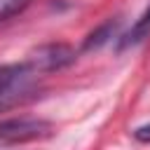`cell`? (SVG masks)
I'll return each instance as SVG.
<instances>
[{
  "label": "cell",
  "mask_w": 150,
  "mask_h": 150,
  "mask_svg": "<svg viewBox=\"0 0 150 150\" xmlns=\"http://www.w3.org/2000/svg\"><path fill=\"white\" fill-rule=\"evenodd\" d=\"M117 26H120V23H117V21H112V19H110V21H105V23H101L96 30H91V33L87 35V40H84V47H82V49H84V52H91V49L103 47V45L115 35Z\"/></svg>",
  "instance_id": "277c9868"
},
{
  "label": "cell",
  "mask_w": 150,
  "mask_h": 150,
  "mask_svg": "<svg viewBox=\"0 0 150 150\" xmlns=\"http://www.w3.org/2000/svg\"><path fill=\"white\" fill-rule=\"evenodd\" d=\"M30 98H35V94H33V89H30V87H28V89L0 91V112H2V110L14 108V105H19V103H26V101H30Z\"/></svg>",
  "instance_id": "5b68a950"
},
{
  "label": "cell",
  "mask_w": 150,
  "mask_h": 150,
  "mask_svg": "<svg viewBox=\"0 0 150 150\" xmlns=\"http://www.w3.org/2000/svg\"><path fill=\"white\" fill-rule=\"evenodd\" d=\"M145 38H150V5H148V7H145V12L136 19V23L131 26V30L122 38L120 47H122V49H124V47H134V45L143 42Z\"/></svg>",
  "instance_id": "3957f363"
},
{
  "label": "cell",
  "mask_w": 150,
  "mask_h": 150,
  "mask_svg": "<svg viewBox=\"0 0 150 150\" xmlns=\"http://www.w3.org/2000/svg\"><path fill=\"white\" fill-rule=\"evenodd\" d=\"M28 5V0H0V21L14 16L16 12H21Z\"/></svg>",
  "instance_id": "8992f818"
},
{
  "label": "cell",
  "mask_w": 150,
  "mask_h": 150,
  "mask_svg": "<svg viewBox=\"0 0 150 150\" xmlns=\"http://www.w3.org/2000/svg\"><path fill=\"white\" fill-rule=\"evenodd\" d=\"M75 61V49L70 45L63 42H49V45H40L38 49H33L26 59L28 68L40 75V73H54L61 68H68Z\"/></svg>",
  "instance_id": "7a4b0ae2"
},
{
  "label": "cell",
  "mask_w": 150,
  "mask_h": 150,
  "mask_svg": "<svg viewBox=\"0 0 150 150\" xmlns=\"http://www.w3.org/2000/svg\"><path fill=\"white\" fill-rule=\"evenodd\" d=\"M54 134V124L42 117H9L0 122V143H28L49 138Z\"/></svg>",
  "instance_id": "6da1fadb"
},
{
  "label": "cell",
  "mask_w": 150,
  "mask_h": 150,
  "mask_svg": "<svg viewBox=\"0 0 150 150\" xmlns=\"http://www.w3.org/2000/svg\"><path fill=\"white\" fill-rule=\"evenodd\" d=\"M134 138L141 141V143H148V141H150V127H141V129H136V131H134Z\"/></svg>",
  "instance_id": "52a82bcc"
}]
</instances>
